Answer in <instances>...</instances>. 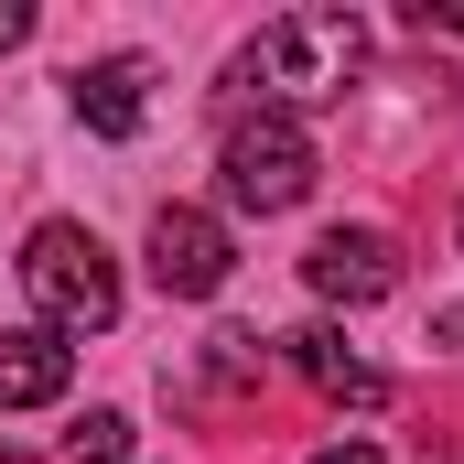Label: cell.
<instances>
[{"label": "cell", "mask_w": 464, "mask_h": 464, "mask_svg": "<svg viewBox=\"0 0 464 464\" xmlns=\"http://www.w3.org/2000/svg\"><path fill=\"white\" fill-rule=\"evenodd\" d=\"M356 65H367V22L356 11H281L237 54V87H259V109L303 119V109H324V98H346Z\"/></svg>", "instance_id": "cell-1"}, {"label": "cell", "mask_w": 464, "mask_h": 464, "mask_svg": "<svg viewBox=\"0 0 464 464\" xmlns=\"http://www.w3.org/2000/svg\"><path fill=\"white\" fill-rule=\"evenodd\" d=\"M22 292H33L44 335H109L119 324V259L76 217H44V227L22 237Z\"/></svg>", "instance_id": "cell-2"}, {"label": "cell", "mask_w": 464, "mask_h": 464, "mask_svg": "<svg viewBox=\"0 0 464 464\" xmlns=\"http://www.w3.org/2000/svg\"><path fill=\"white\" fill-rule=\"evenodd\" d=\"M217 173H227L237 217H281V206L314 195V130L281 119V109H248V119H227V140H217Z\"/></svg>", "instance_id": "cell-3"}, {"label": "cell", "mask_w": 464, "mask_h": 464, "mask_svg": "<svg viewBox=\"0 0 464 464\" xmlns=\"http://www.w3.org/2000/svg\"><path fill=\"white\" fill-rule=\"evenodd\" d=\"M237 270V237L217 206H162L151 217V281L173 292V303H206V292H227Z\"/></svg>", "instance_id": "cell-4"}, {"label": "cell", "mask_w": 464, "mask_h": 464, "mask_svg": "<svg viewBox=\"0 0 464 464\" xmlns=\"http://www.w3.org/2000/svg\"><path fill=\"white\" fill-rule=\"evenodd\" d=\"M303 281H314L324 303L367 314V303L400 292V237H378V227H324L314 248H303Z\"/></svg>", "instance_id": "cell-5"}, {"label": "cell", "mask_w": 464, "mask_h": 464, "mask_svg": "<svg viewBox=\"0 0 464 464\" xmlns=\"http://www.w3.org/2000/svg\"><path fill=\"white\" fill-rule=\"evenodd\" d=\"M65 109L87 119L98 140H130V130L151 119V54H98V65H76V76H65Z\"/></svg>", "instance_id": "cell-6"}, {"label": "cell", "mask_w": 464, "mask_h": 464, "mask_svg": "<svg viewBox=\"0 0 464 464\" xmlns=\"http://www.w3.org/2000/svg\"><path fill=\"white\" fill-rule=\"evenodd\" d=\"M281 356L324 389V400H346V411H389V367H367V356L335 335V324H303V335H281Z\"/></svg>", "instance_id": "cell-7"}, {"label": "cell", "mask_w": 464, "mask_h": 464, "mask_svg": "<svg viewBox=\"0 0 464 464\" xmlns=\"http://www.w3.org/2000/svg\"><path fill=\"white\" fill-rule=\"evenodd\" d=\"M65 378H76V346L65 335H0V421L11 411H44V400H65Z\"/></svg>", "instance_id": "cell-8"}, {"label": "cell", "mask_w": 464, "mask_h": 464, "mask_svg": "<svg viewBox=\"0 0 464 464\" xmlns=\"http://www.w3.org/2000/svg\"><path fill=\"white\" fill-rule=\"evenodd\" d=\"M130 411H76V432H65V464H130Z\"/></svg>", "instance_id": "cell-9"}, {"label": "cell", "mask_w": 464, "mask_h": 464, "mask_svg": "<svg viewBox=\"0 0 464 464\" xmlns=\"http://www.w3.org/2000/svg\"><path fill=\"white\" fill-rule=\"evenodd\" d=\"M11 44H33V0H0V54Z\"/></svg>", "instance_id": "cell-10"}, {"label": "cell", "mask_w": 464, "mask_h": 464, "mask_svg": "<svg viewBox=\"0 0 464 464\" xmlns=\"http://www.w3.org/2000/svg\"><path fill=\"white\" fill-rule=\"evenodd\" d=\"M432 346H454V356H464V303H443V314H432Z\"/></svg>", "instance_id": "cell-11"}, {"label": "cell", "mask_w": 464, "mask_h": 464, "mask_svg": "<svg viewBox=\"0 0 464 464\" xmlns=\"http://www.w3.org/2000/svg\"><path fill=\"white\" fill-rule=\"evenodd\" d=\"M314 464H389V454H378V443H324Z\"/></svg>", "instance_id": "cell-12"}, {"label": "cell", "mask_w": 464, "mask_h": 464, "mask_svg": "<svg viewBox=\"0 0 464 464\" xmlns=\"http://www.w3.org/2000/svg\"><path fill=\"white\" fill-rule=\"evenodd\" d=\"M0 464H44V454H22V443H0Z\"/></svg>", "instance_id": "cell-13"}, {"label": "cell", "mask_w": 464, "mask_h": 464, "mask_svg": "<svg viewBox=\"0 0 464 464\" xmlns=\"http://www.w3.org/2000/svg\"><path fill=\"white\" fill-rule=\"evenodd\" d=\"M454 237H464V206H454Z\"/></svg>", "instance_id": "cell-14"}]
</instances>
